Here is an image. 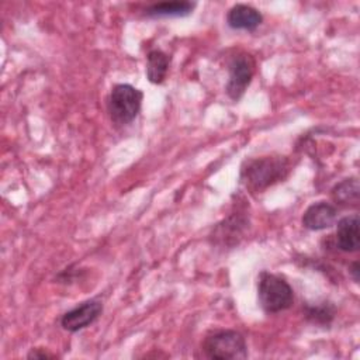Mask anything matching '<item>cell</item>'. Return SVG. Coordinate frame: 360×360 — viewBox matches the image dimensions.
<instances>
[{
    "label": "cell",
    "instance_id": "cell-1",
    "mask_svg": "<svg viewBox=\"0 0 360 360\" xmlns=\"http://www.w3.org/2000/svg\"><path fill=\"white\" fill-rule=\"evenodd\" d=\"M291 170L285 156L269 155L245 160L240 170V180L252 191H263L267 187L283 181Z\"/></svg>",
    "mask_w": 360,
    "mask_h": 360
},
{
    "label": "cell",
    "instance_id": "cell-2",
    "mask_svg": "<svg viewBox=\"0 0 360 360\" xmlns=\"http://www.w3.org/2000/svg\"><path fill=\"white\" fill-rule=\"evenodd\" d=\"M257 298L266 314H277L292 305L294 292L291 285L283 277L262 271L257 281Z\"/></svg>",
    "mask_w": 360,
    "mask_h": 360
},
{
    "label": "cell",
    "instance_id": "cell-3",
    "mask_svg": "<svg viewBox=\"0 0 360 360\" xmlns=\"http://www.w3.org/2000/svg\"><path fill=\"white\" fill-rule=\"evenodd\" d=\"M204 356L217 360H239L248 357V346L242 333L232 329L215 330L201 345Z\"/></svg>",
    "mask_w": 360,
    "mask_h": 360
},
{
    "label": "cell",
    "instance_id": "cell-4",
    "mask_svg": "<svg viewBox=\"0 0 360 360\" xmlns=\"http://www.w3.org/2000/svg\"><path fill=\"white\" fill-rule=\"evenodd\" d=\"M142 91L128 83L115 84L108 96L107 110L112 122L125 125L132 122L142 104Z\"/></svg>",
    "mask_w": 360,
    "mask_h": 360
},
{
    "label": "cell",
    "instance_id": "cell-5",
    "mask_svg": "<svg viewBox=\"0 0 360 360\" xmlns=\"http://www.w3.org/2000/svg\"><path fill=\"white\" fill-rule=\"evenodd\" d=\"M228 70L229 79L226 83V94L233 101H238L252 82L255 73V60L249 53L239 52L231 59Z\"/></svg>",
    "mask_w": 360,
    "mask_h": 360
},
{
    "label": "cell",
    "instance_id": "cell-6",
    "mask_svg": "<svg viewBox=\"0 0 360 360\" xmlns=\"http://www.w3.org/2000/svg\"><path fill=\"white\" fill-rule=\"evenodd\" d=\"M103 312V304L98 300H89L65 312L60 325L68 332H77L91 325Z\"/></svg>",
    "mask_w": 360,
    "mask_h": 360
},
{
    "label": "cell",
    "instance_id": "cell-7",
    "mask_svg": "<svg viewBox=\"0 0 360 360\" xmlns=\"http://www.w3.org/2000/svg\"><path fill=\"white\" fill-rule=\"evenodd\" d=\"M246 211L236 208L235 212H232L228 218H225L222 222H219L214 231V239L217 242H221L222 245H235L239 242V238H242L243 232L246 231L249 225V219L245 215Z\"/></svg>",
    "mask_w": 360,
    "mask_h": 360
},
{
    "label": "cell",
    "instance_id": "cell-8",
    "mask_svg": "<svg viewBox=\"0 0 360 360\" xmlns=\"http://www.w3.org/2000/svg\"><path fill=\"white\" fill-rule=\"evenodd\" d=\"M338 210L333 204L318 201L311 204L302 214V225L309 231H322L332 226L336 221Z\"/></svg>",
    "mask_w": 360,
    "mask_h": 360
},
{
    "label": "cell",
    "instance_id": "cell-9",
    "mask_svg": "<svg viewBox=\"0 0 360 360\" xmlns=\"http://www.w3.org/2000/svg\"><path fill=\"white\" fill-rule=\"evenodd\" d=\"M360 218L359 214L343 217L336 225V246L346 253L357 252L360 248Z\"/></svg>",
    "mask_w": 360,
    "mask_h": 360
},
{
    "label": "cell",
    "instance_id": "cell-10",
    "mask_svg": "<svg viewBox=\"0 0 360 360\" xmlns=\"http://www.w3.org/2000/svg\"><path fill=\"white\" fill-rule=\"evenodd\" d=\"M263 21L260 11L248 4H235L226 14V22L233 30H256Z\"/></svg>",
    "mask_w": 360,
    "mask_h": 360
},
{
    "label": "cell",
    "instance_id": "cell-11",
    "mask_svg": "<svg viewBox=\"0 0 360 360\" xmlns=\"http://www.w3.org/2000/svg\"><path fill=\"white\" fill-rule=\"evenodd\" d=\"M195 7V3L191 1H160L149 6L145 10V14L148 17L160 18V17H186L188 15L193 8Z\"/></svg>",
    "mask_w": 360,
    "mask_h": 360
},
{
    "label": "cell",
    "instance_id": "cell-12",
    "mask_svg": "<svg viewBox=\"0 0 360 360\" xmlns=\"http://www.w3.org/2000/svg\"><path fill=\"white\" fill-rule=\"evenodd\" d=\"M332 198L343 207H357L360 198V186L357 177H349L332 188Z\"/></svg>",
    "mask_w": 360,
    "mask_h": 360
},
{
    "label": "cell",
    "instance_id": "cell-13",
    "mask_svg": "<svg viewBox=\"0 0 360 360\" xmlns=\"http://www.w3.org/2000/svg\"><path fill=\"white\" fill-rule=\"evenodd\" d=\"M169 55L160 49H152L146 56V76L150 83L160 84L169 70Z\"/></svg>",
    "mask_w": 360,
    "mask_h": 360
},
{
    "label": "cell",
    "instance_id": "cell-14",
    "mask_svg": "<svg viewBox=\"0 0 360 360\" xmlns=\"http://www.w3.org/2000/svg\"><path fill=\"white\" fill-rule=\"evenodd\" d=\"M336 314V308L332 302L323 301L315 305H305L304 307V315L307 321H309L314 325H329Z\"/></svg>",
    "mask_w": 360,
    "mask_h": 360
},
{
    "label": "cell",
    "instance_id": "cell-15",
    "mask_svg": "<svg viewBox=\"0 0 360 360\" xmlns=\"http://www.w3.org/2000/svg\"><path fill=\"white\" fill-rule=\"evenodd\" d=\"M28 359H55L56 354L53 353H49L48 350L42 349V347H35V349H31V352L27 354Z\"/></svg>",
    "mask_w": 360,
    "mask_h": 360
},
{
    "label": "cell",
    "instance_id": "cell-16",
    "mask_svg": "<svg viewBox=\"0 0 360 360\" xmlns=\"http://www.w3.org/2000/svg\"><path fill=\"white\" fill-rule=\"evenodd\" d=\"M349 273L352 274L353 281L357 284V283H359V280H360V264H359V262H357V260H356V262H353V263L350 264V267H349Z\"/></svg>",
    "mask_w": 360,
    "mask_h": 360
}]
</instances>
